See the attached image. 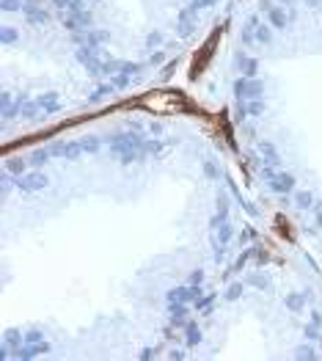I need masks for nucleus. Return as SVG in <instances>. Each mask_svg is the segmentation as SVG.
<instances>
[{"label": "nucleus", "instance_id": "nucleus-1", "mask_svg": "<svg viewBox=\"0 0 322 361\" xmlns=\"http://www.w3.org/2000/svg\"><path fill=\"white\" fill-rule=\"evenodd\" d=\"M138 105H144L147 111L154 114H179V111H193L190 102L185 99V94L179 91H151L138 99Z\"/></svg>", "mask_w": 322, "mask_h": 361}, {"label": "nucleus", "instance_id": "nucleus-2", "mask_svg": "<svg viewBox=\"0 0 322 361\" xmlns=\"http://www.w3.org/2000/svg\"><path fill=\"white\" fill-rule=\"evenodd\" d=\"M215 42H218V33H212V36H209V42L204 44V50H202V53H199V56L193 59V69H190V75H193V78H196V75H199V72L204 69V63L209 61L212 50H215Z\"/></svg>", "mask_w": 322, "mask_h": 361}]
</instances>
